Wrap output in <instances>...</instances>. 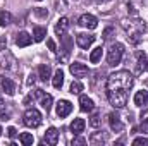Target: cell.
Segmentation results:
<instances>
[{"mask_svg":"<svg viewBox=\"0 0 148 146\" xmlns=\"http://www.w3.org/2000/svg\"><path fill=\"white\" fill-rule=\"evenodd\" d=\"M60 41H62V50H64V59L69 55V52H71V46H73V40H71V36H66V35H62L60 36Z\"/></svg>","mask_w":148,"mask_h":146,"instance_id":"obj_19","label":"cell"},{"mask_svg":"<svg viewBox=\"0 0 148 146\" xmlns=\"http://www.w3.org/2000/svg\"><path fill=\"white\" fill-rule=\"evenodd\" d=\"M52 84H53V88H57V89H60V88H62V84H64V72H62L60 69H57V71H55L53 79H52Z\"/></svg>","mask_w":148,"mask_h":146,"instance_id":"obj_18","label":"cell"},{"mask_svg":"<svg viewBox=\"0 0 148 146\" xmlns=\"http://www.w3.org/2000/svg\"><path fill=\"white\" fill-rule=\"evenodd\" d=\"M0 88H2V91L5 93V95H9V96H14V93H16V83L12 81V79H9V77H0Z\"/></svg>","mask_w":148,"mask_h":146,"instance_id":"obj_5","label":"cell"},{"mask_svg":"<svg viewBox=\"0 0 148 146\" xmlns=\"http://www.w3.org/2000/svg\"><path fill=\"white\" fill-rule=\"evenodd\" d=\"M84 127H86V122L83 119H74L73 124H71V131H73L74 134H81L84 131Z\"/></svg>","mask_w":148,"mask_h":146,"instance_id":"obj_17","label":"cell"},{"mask_svg":"<svg viewBox=\"0 0 148 146\" xmlns=\"http://www.w3.org/2000/svg\"><path fill=\"white\" fill-rule=\"evenodd\" d=\"M97 2H102V3H105V2H110V0H97Z\"/></svg>","mask_w":148,"mask_h":146,"instance_id":"obj_39","label":"cell"},{"mask_svg":"<svg viewBox=\"0 0 148 146\" xmlns=\"http://www.w3.org/2000/svg\"><path fill=\"white\" fill-rule=\"evenodd\" d=\"M102 55H103V48H102V46H97V48L91 52V55H90V62H91V64H98L100 59H102Z\"/></svg>","mask_w":148,"mask_h":146,"instance_id":"obj_22","label":"cell"},{"mask_svg":"<svg viewBox=\"0 0 148 146\" xmlns=\"http://www.w3.org/2000/svg\"><path fill=\"white\" fill-rule=\"evenodd\" d=\"M147 64H148L147 55L143 52H140L138 53V62H136V74H141L143 71H147V67H148Z\"/></svg>","mask_w":148,"mask_h":146,"instance_id":"obj_15","label":"cell"},{"mask_svg":"<svg viewBox=\"0 0 148 146\" xmlns=\"http://www.w3.org/2000/svg\"><path fill=\"white\" fill-rule=\"evenodd\" d=\"M69 89H71V93H73V95H79V93L83 91V84H81V83H77V81H74Z\"/></svg>","mask_w":148,"mask_h":146,"instance_id":"obj_27","label":"cell"},{"mask_svg":"<svg viewBox=\"0 0 148 146\" xmlns=\"http://www.w3.org/2000/svg\"><path fill=\"white\" fill-rule=\"evenodd\" d=\"M47 45H48V48H50L52 52H55V43H53V40H48V41H47Z\"/></svg>","mask_w":148,"mask_h":146,"instance_id":"obj_35","label":"cell"},{"mask_svg":"<svg viewBox=\"0 0 148 146\" xmlns=\"http://www.w3.org/2000/svg\"><path fill=\"white\" fill-rule=\"evenodd\" d=\"M121 24H122L124 31L127 33V40L133 45H138L143 38V33L147 31V24L141 19H124Z\"/></svg>","mask_w":148,"mask_h":146,"instance_id":"obj_2","label":"cell"},{"mask_svg":"<svg viewBox=\"0 0 148 146\" xmlns=\"http://www.w3.org/2000/svg\"><path fill=\"white\" fill-rule=\"evenodd\" d=\"M35 14H36L38 17H41V19L48 17V10H47V9H41V7H36V9H35Z\"/></svg>","mask_w":148,"mask_h":146,"instance_id":"obj_28","label":"cell"},{"mask_svg":"<svg viewBox=\"0 0 148 146\" xmlns=\"http://www.w3.org/2000/svg\"><path fill=\"white\" fill-rule=\"evenodd\" d=\"M134 105L136 107H147L148 105V91L141 89L134 95Z\"/></svg>","mask_w":148,"mask_h":146,"instance_id":"obj_13","label":"cell"},{"mask_svg":"<svg viewBox=\"0 0 148 146\" xmlns=\"http://www.w3.org/2000/svg\"><path fill=\"white\" fill-rule=\"evenodd\" d=\"M43 141L47 143V145H57L59 143V131L55 129V127H50L47 132H45V138H43Z\"/></svg>","mask_w":148,"mask_h":146,"instance_id":"obj_11","label":"cell"},{"mask_svg":"<svg viewBox=\"0 0 148 146\" xmlns=\"http://www.w3.org/2000/svg\"><path fill=\"white\" fill-rule=\"evenodd\" d=\"M41 113L38 112L36 108H28L24 112V117H23V122H24V126L26 127H38L40 124H41Z\"/></svg>","mask_w":148,"mask_h":146,"instance_id":"obj_4","label":"cell"},{"mask_svg":"<svg viewBox=\"0 0 148 146\" xmlns=\"http://www.w3.org/2000/svg\"><path fill=\"white\" fill-rule=\"evenodd\" d=\"M90 126H91V127H100V117H98V115H91Z\"/></svg>","mask_w":148,"mask_h":146,"instance_id":"obj_29","label":"cell"},{"mask_svg":"<svg viewBox=\"0 0 148 146\" xmlns=\"http://www.w3.org/2000/svg\"><path fill=\"white\" fill-rule=\"evenodd\" d=\"M28 84L31 86V84H35V76H29V79H28Z\"/></svg>","mask_w":148,"mask_h":146,"instance_id":"obj_37","label":"cell"},{"mask_svg":"<svg viewBox=\"0 0 148 146\" xmlns=\"http://www.w3.org/2000/svg\"><path fill=\"white\" fill-rule=\"evenodd\" d=\"M45 36H47V28H43V26L33 28V40L35 41H41Z\"/></svg>","mask_w":148,"mask_h":146,"instance_id":"obj_21","label":"cell"},{"mask_svg":"<svg viewBox=\"0 0 148 146\" xmlns=\"http://www.w3.org/2000/svg\"><path fill=\"white\" fill-rule=\"evenodd\" d=\"M107 141V136H105V132L102 131V132H95V134H91V138H90V143L91 145H102V143H105Z\"/></svg>","mask_w":148,"mask_h":146,"instance_id":"obj_20","label":"cell"},{"mask_svg":"<svg viewBox=\"0 0 148 146\" xmlns=\"http://www.w3.org/2000/svg\"><path fill=\"white\" fill-rule=\"evenodd\" d=\"M0 120H9V113H0Z\"/></svg>","mask_w":148,"mask_h":146,"instance_id":"obj_36","label":"cell"},{"mask_svg":"<svg viewBox=\"0 0 148 146\" xmlns=\"http://www.w3.org/2000/svg\"><path fill=\"white\" fill-rule=\"evenodd\" d=\"M2 107H3V100L0 98V108H2Z\"/></svg>","mask_w":148,"mask_h":146,"instance_id":"obj_38","label":"cell"},{"mask_svg":"<svg viewBox=\"0 0 148 146\" xmlns=\"http://www.w3.org/2000/svg\"><path fill=\"white\" fill-rule=\"evenodd\" d=\"M7 134H9V138H14V136L17 134V131H16V127H9V129H7Z\"/></svg>","mask_w":148,"mask_h":146,"instance_id":"obj_33","label":"cell"},{"mask_svg":"<svg viewBox=\"0 0 148 146\" xmlns=\"http://www.w3.org/2000/svg\"><path fill=\"white\" fill-rule=\"evenodd\" d=\"M19 141H21L24 146L33 145V134H29V132H23V134H19Z\"/></svg>","mask_w":148,"mask_h":146,"instance_id":"obj_26","label":"cell"},{"mask_svg":"<svg viewBox=\"0 0 148 146\" xmlns=\"http://www.w3.org/2000/svg\"><path fill=\"white\" fill-rule=\"evenodd\" d=\"M93 41H95V36H93V35H88V33H79V35L76 36V43H77V46H81V48L91 46Z\"/></svg>","mask_w":148,"mask_h":146,"instance_id":"obj_8","label":"cell"},{"mask_svg":"<svg viewBox=\"0 0 148 146\" xmlns=\"http://www.w3.org/2000/svg\"><path fill=\"white\" fill-rule=\"evenodd\" d=\"M79 108H81V112H91V110L95 108V103L86 95H81L79 96Z\"/></svg>","mask_w":148,"mask_h":146,"instance_id":"obj_12","label":"cell"},{"mask_svg":"<svg viewBox=\"0 0 148 146\" xmlns=\"http://www.w3.org/2000/svg\"><path fill=\"white\" fill-rule=\"evenodd\" d=\"M52 102H53V98H52L50 95H45V93L41 95V102H40V103H41V107H43V108L47 110V113H48L50 108H52Z\"/></svg>","mask_w":148,"mask_h":146,"instance_id":"obj_24","label":"cell"},{"mask_svg":"<svg viewBox=\"0 0 148 146\" xmlns=\"http://www.w3.org/2000/svg\"><path fill=\"white\" fill-rule=\"evenodd\" d=\"M67 28H69V19L67 17H60L59 21H57V26H55V31H57V35H64L66 31H67Z\"/></svg>","mask_w":148,"mask_h":146,"instance_id":"obj_16","label":"cell"},{"mask_svg":"<svg viewBox=\"0 0 148 146\" xmlns=\"http://www.w3.org/2000/svg\"><path fill=\"white\" fill-rule=\"evenodd\" d=\"M122 53H124V46L121 43H112L110 48H109V53H107V64L112 65V67L117 65V64H121Z\"/></svg>","mask_w":148,"mask_h":146,"instance_id":"obj_3","label":"cell"},{"mask_svg":"<svg viewBox=\"0 0 148 146\" xmlns=\"http://www.w3.org/2000/svg\"><path fill=\"white\" fill-rule=\"evenodd\" d=\"M109 124H110V129L114 132H121L124 129V124L121 122V117L117 113H109Z\"/></svg>","mask_w":148,"mask_h":146,"instance_id":"obj_10","label":"cell"},{"mask_svg":"<svg viewBox=\"0 0 148 146\" xmlns=\"http://www.w3.org/2000/svg\"><path fill=\"white\" fill-rule=\"evenodd\" d=\"M69 71L73 74L74 77H86L88 76V65H84V64H81V62H74L71 64V67H69Z\"/></svg>","mask_w":148,"mask_h":146,"instance_id":"obj_6","label":"cell"},{"mask_svg":"<svg viewBox=\"0 0 148 146\" xmlns=\"http://www.w3.org/2000/svg\"><path fill=\"white\" fill-rule=\"evenodd\" d=\"M83 28H88V29H95L97 26H98V21H97V17L95 16H91V14H83L81 17H79V21H77Z\"/></svg>","mask_w":148,"mask_h":146,"instance_id":"obj_7","label":"cell"},{"mask_svg":"<svg viewBox=\"0 0 148 146\" xmlns=\"http://www.w3.org/2000/svg\"><path fill=\"white\" fill-rule=\"evenodd\" d=\"M110 33H112V28H107V29L103 31V35H102V38H103V40H109V35H110Z\"/></svg>","mask_w":148,"mask_h":146,"instance_id":"obj_34","label":"cell"},{"mask_svg":"<svg viewBox=\"0 0 148 146\" xmlns=\"http://www.w3.org/2000/svg\"><path fill=\"white\" fill-rule=\"evenodd\" d=\"M73 112V103L67 102V100H60L57 103V115L62 119V117H67L69 113Z\"/></svg>","mask_w":148,"mask_h":146,"instance_id":"obj_9","label":"cell"},{"mask_svg":"<svg viewBox=\"0 0 148 146\" xmlns=\"http://www.w3.org/2000/svg\"><path fill=\"white\" fill-rule=\"evenodd\" d=\"M10 21H12V16H10L9 12L2 10V12H0V26H2V28H5V26H9V24H10Z\"/></svg>","mask_w":148,"mask_h":146,"instance_id":"obj_25","label":"cell"},{"mask_svg":"<svg viewBox=\"0 0 148 146\" xmlns=\"http://www.w3.org/2000/svg\"><path fill=\"white\" fill-rule=\"evenodd\" d=\"M74 145H86V139L84 138H76V139H73V146Z\"/></svg>","mask_w":148,"mask_h":146,"instance_id":"obj_32","label":"cell"},{"mask_svg":"<svg viewBox=\"0 0 148 146\" xmlns=\"http://www.w3.org/2000/svg\"><path fill=\"white\" fill-rule=\"evenodd\" d=\"M133 145H134V146H141V145L147 146L148 145V139H147V138H136V139L133 141Z\"/></svg>","mask_w":148,"mask_h":146,"instance_id":"obj_30","label":"cell"},{"mask_svg":"<svg viewBox=\"0 0 148 146\" xmlns=\"http://www.w3.org/2000/svg\"><path fill=\"white\" fill-rule=\"evenodd\" d=\"M38 76H40L41 81H47V79L50 77V65H48V64H41V65L38 67Z\"/></svg>","mask_w":148,"mask_h":146,"instance_id":"obj_23","label":"cell"},{"mask_svg":"<svg viewBox=\"0 0 148 146\" xmlns=\"http://www.w3.org/2000/svg\"><path fill=\"white\" fill-rule=\"evenodd\" d=\"M38 2H40V0H38Z\"/></svg>","mask_w":148,"mask_h":146,"instance_id":"obj_41","label":"cell"},{"mask_svg":"<svg viewBox=\"0 0 148 146\" xmlns=\"http://www.w3.org/2000/svg\"><path fill=\"white\" fill-rule=\"evenodd\" d=\"M0 136H2V127H0Z\"/></svg>","mask_w":148,"mask_h":146,"instance_id":"obj_40","label":"cell"},{"mask_svg":"<svg viewBox=\"0 0 148 146\" xmlns=\"http://www.w3.org/2000/svg\"><path fill=\"white\" fill-rule=\"evenodd\" d=\"M140 129H141V132L148 134V119H145V120H143V124H141V127H140Z\"/></svg>","mask_w":148,"mask_h":146,"instance_id":"obj_31","label":"cell"},{"mask_svg":"<svg viewBox=\"0 0 148 146\" xmlns=\"http://www.w3.org/2000/svg\"><path fill=\"white\" fill-rule=\"evenodd\" d=\"M31 41H33V38L29 36L26 31H21V33L17 35V38H16V45H17V46H29Z\"/></svg>","mask_w":148,"mask_h":146,"instance_id":"obj_14","label":"cell"},{"mask_svg":"<svg viewBox=\"0 0 148 146\" xmlns=\"http://www.w3.org/2000/svg\"><path fill=\"white\" fill-rule=\"evenodd\" d=\"M134 84L133 74L127 71H117L109 76L107 79V98L112 107L124 108L127 103V93Z\"/></svg>","mask_w":148,"mask_h":146,"instance_id":"obj_1","label":"cell"}]
</instances>
